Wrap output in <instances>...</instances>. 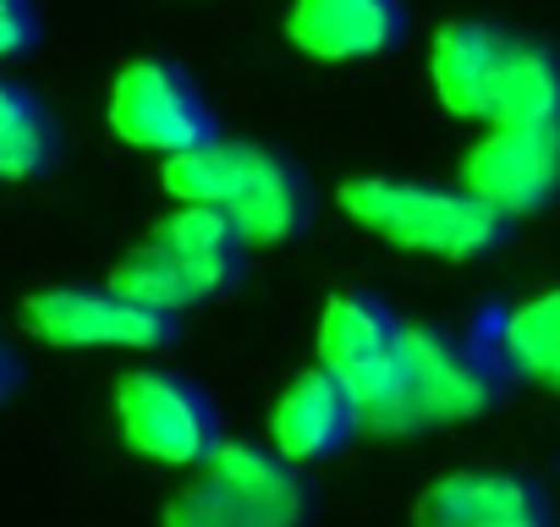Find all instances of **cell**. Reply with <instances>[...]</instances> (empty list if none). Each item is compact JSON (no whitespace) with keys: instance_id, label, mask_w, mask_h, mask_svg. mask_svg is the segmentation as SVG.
Returning <instances> with one entry per match:
<instances>
[{"instance_id":"obj_10","label":"cell","mask_w":560,"mask_h":527,"mask_svg":"<svg viewBox=\"0 0 560 527\" xmlns=\"http://www.w3.org/2000/svg\"><path fill=\"white\" fill-rule=\"evenodd\" d=\"M401 341H407V325L369 292H336L325 303L319 336H314L319 368H330L358 396V407L385 390V379L401 363Z\"/></svg>"},{"instance_id":"obj_11","label":"cell","mask_w":560,"mask_h":527,"mask_svg":"<svg viewBox=\"0 0 560 527\" xmlns=\"http://www.w3.org/2000/svg\"><path fill=\"white\" fill-rule=\"evenodd\" d=\"M358 434H363V407L330 368L292 374L269 407V450H280L292 467L330 461Z\"/></svg>"},{"instance_id":"obj_8","label":"cell","mask_w":560,"mask_h":527,"mask_svg":"<svg viewBox=\"0 0 560 527\" xmlns=\"http://www.w3.org/2000/svg\"><path fill=\"white\" fill-rule=\"evenodd\" d=\"M110 132L143 154H182L198 149L203 138H214V116L203 105V94L192 89V78L171 61H127L110 83Z\"/></svg>"},{"instance_id":"obj_17","label":"cell","mask_w":560,"mask_h":527,"mask_svg":"<svg viewBox=\"0 0 560 527\" xmlns=\"http://www.w3.org/2000/svg\"><path fill=\"white\" fill-rule=\"evenodd\" d=\"M61 149L56 116L28 83L0 78V181H28L39 176Z\"/></svg>"},{"instance_id":"obj_1","label":"cell","mask_w":560,"mask_h":527,"mask_svg":"<svg viewBox=\"0 0 560 527\" xmlns=\"http://www.w3.org/2000/svg\"><path fill=\"white\" fill-rule=\"evenodd\" d=\"M165 192L176 203H209L225 209L247 247H280L308 225V181L303 171L264 143L242 138H203L198 149H182L165 160Z\"/></svg>"},{"instance_id":"obj_3","label":"cell","mask_w":560,"mask_h":527,"mask_svg":"<svg viewBox=\"0 0 560 527\" xmlns=\"http://www.w3.org/2000/svg\"><path fill=\"white\" fill-rule=\"evenodd\" d=\"M341 209L358 231H369L401 253H423V258H445V264L500 247V236L511 225L472 187H429V181H407V176H352L341 187Z\"/></svg>"},{"instance_id":"obj_4","label":"cell","mask_w":560,"mask_h":527,"mask_svg":"<svg viewBox=\"0 0 560 527\" xmlns=\"http://www.w3.org/2000/svg\"><path fill=\"white\" fill-rule=\"evenodd\" d=\"M242 253H247V242L225 209L176 203L132 253L116 258L110 286L160 314H182L192 303L220 297L236 281Z\"/></svg>"},{"instance_id":"obj_7","label":"cell","mask_w":560,"mask_h":527,"mask_svg":"<svg viewBox=\"0 0 560 527\" xmlns=\"http://www.w3.org/2000/svg\"><path fill=\"white\" fill-rule=\"evenodd\" d=\"M116 429L138 456L160 467H198L220 445L214 401L165 368H132L116 379Z\"/></svg>"},{"instance_id":"obj_9","label":"cell","mask_w":560,"mask_h":527,"mask_svg":"<svg viewBox=\"0 0 560 527\" xmlns=\"http://www.w3.org/2000/svg\"><path fill=\"white\" fill-rule=\"evenodd\" d=\"M462 187H472L505 220L538 214L560 192V121H505V127H489L462 154Z\"/></svg>"},{"instance_id":"obj_14","label":"cell","mask_w":560,"mask_h":527,"mask_svg":"<svg viewBox=\"0 0 560 527\" xmlns=\"http://www.w3.org/2000/svg\"><path fill=\"white\" fill-rule=\"evenodd\" d=\"M505 34H494L489 23H445L429 45V89L440 99L445 116L456 121H483L489 116V94H494V72L505 56Z\"/></svg>"},{"instance_id":"obj_15","label":"cell","mask_w":560,"mask_h":527,"mask_svg":"<svg viewBox=\"0 0 560 527\" xmlns=\"http://www.w3.org/2000/svg\"><path fill=\"white\" fill-rule=\"evenodd\" d=\"M505 374L560 396V286L522 297L516 308L500 314L494 325V352H489Z\"/></svg>"},{"instance_id":"obj_19","label":"cell","mask_w":560,"mask_h":527,"mask_svg":"<svg viewBox=\"0 0 560 527\" xmlns=\"http://www.w3.org/2000/svg\"><path fill=\"white\" fill-rule=\"evenodd\" d=\"M12 385H18V358L7 352V341H0V401L12 396Z\"/></svg>"},{"instance_id":"obj_2","label":"cell","mask_w":560,"mask_h":527,"mask_svg":"<svg viewBox=\"0 0 560 527\" xmlns=\"http://www.w3.org/2000/svg\"><path fill=\"white\" fill-rule=\"evenodd\" d=\"M489 407H494V358L434 325H407L396 374L385 379L380 396L363 401V434L412 440L423 429L472 423Z\"/></svg>"},{"instance_id":"obj_13","label":"cell","mask_w":560,"mask_h":527,"mask_svg":"<svg viewBox=\"0 0 560 527\" xmlns=\"http://www.w3.org/2000/svg\"><path fill=\"white\" fill-rule=\"evenodd\" d=\"M407 34L401 0H292L287 7V39L308 61L352 67L396 50Z\"/></svg>"},{"instance_id":"obj_12","label":"cell","mask_w":560,"mask_h":527,"mask_svg":"<svg viewBox=\"0 0 560 527\" xmlns=\"http://www.w3.org/2000/svg\"><path fill=\"white\" fill-rule=\"evenodd\" d=\"M412 527H549V500L522 472L462 467L418 494Z\"/></svg>"},{"instance_id":"obj_18","label":"cell","mask_w":560,"mask_h":527,"mask_svg":"<svg viewBox=\"0 0 560 527\" xmlns=\"http://www.w3.org/2000/svg\"><path fill=\"white\" fill-rule=\"evenodd\" d=\"M39 45V7L34 0H0V61H18Z\"/></svg>"},{"instance_id":"obj_16","label":"cell","mask_w":560,"mask_h":527,"mask_svg":"<svg viewBox=\"0 0 560 527\" xmlns=\"http://www.w3.org/2000/svg\"><path fill=\"white\" fill-rule=\"evenodd\" d=\"M505 121H560V56L549 45H527V39L505 45L483 127H505Z\"/></svg>"},{"instance_id":"obj_6","label":"cell","mask_w":560,"mask_h":527,"mask_svg":"<svg viewBox=\"0 0 560 527\" xmlns=\"http://www.w3.org/2000/svg\"><path fill=\"white\" fill-rule=\"evenodd\" d=\"M23 325L34 341L61 352H154L176 336V314L132 303L105 286H50L23 303Z\"/></svg>"},{"instance_id":"obj_5","label":"cell","mask_w":560,"mask_h":527,"mask_svg":"<svg viewBox=\"0 0 560 527\" xmlns=\"http://www.w3.org/2000/svg\"><path fill=\"white\" fill-rule=\"evenodd\" d=\"M165 527H303L308 522V489L298 483V467L247 440H220L198 467H187V483L165 500Z\"/></svg>"}]
</instances>
